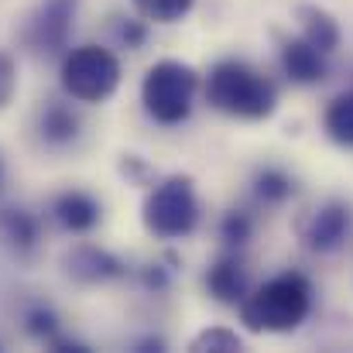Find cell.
Here are the masks:
<instances>
[{
  "instance_id": "6da1fadb",
  "label": "cell",
  "mask_w": 353,
  "mask_h": 353,
  "mask_svg": "<svg viewBox=\"0 0 353 353\" xmlns=\"http://www.w3.org/2000/svg\"><path fill=\"white\" fill-rule=\"evenodd\" d=\"M312 312V285L309 278L288 271L264 281L254 295H243L240 319L250 333H292Z\"/></svg>"
},
{
  "instance_id": "7a4b0ae2",
  "label": "cell",
  "mask_w": 353,
  "mask_h": 353,
  "mask_svg": "<svg viewBox=\"0 0 353 353\" xmlns=\"http://www.w3.org/2000/svg\"><path fill=\"white\" fill-rule=\"evenodd\" d=\"M206 100L227 117L264 120L278 107V90L250 65H243L236 59H223L210 69Z\"/></svg>"
},
{
  "instance_id": "3957f363",
  "label": "cell",
  "mask_w": 353,
  "mask_h": 353,
  "mask_svg": "<svg viewBox=\"0 0 353 353\" xmlns=\"http://www.w3.org/2000/svg\"><path fill=\"white\" fill-rule=\"evenodd\" d=\"M196 90H199V72L192 65L175 62V59H161L148 69V76L141 83V103H144L148 117L172 127L192 114Z\"/></svg>"
},
{
  "instance_id": "277c9868",
  "label": "cell",
  "mask_w": 353,
  "mask_h": 353,
  "mask_svg": "<svg viewBox=\"0 0 353 353\" xmlns=\"http://www.w3.org/2000/svg\"><path fill=\"white\" fill-rule=\"evenodd\" d=\"M144 227L161 240H182L199 227V199L189 175H172L148 192Z\"/></svg>"
},
{
  "instance_id": "5b68a950",
  "label": "cell",
  "mask_w": 353,
  "mask_h": 353,
  "mask_svg": "<svg viewBox=\"0 0 353 353\" xmlns=\"http://www.w3.org/2000/svg\"><path fill=\"white\" fill-rule=\"evenodd\" d=\"M120 62L103 45H79L62 59V90L79 103H103L117 93Z\"/></svg>"
},
{
  "instance_id": "8992f818",
  "label": "cell",
  "mask_w": 353,
  "mask_h": 353,
  "mask_svg": "<svg viewBox=\"0 0 353 353\" xmlns=\"http://www.w3.org/2000/svg\"><path fill=\"white\" fill-rule=\"evenodd\" d=\"M76 10H79V0H41L24 24L28 48H34L41 55H59L69 45Z\"/></svg>"
},
{
  "instance_id": "52a82bcc",
  "label": "cell",
  "mask_w": 353,
  "mask_h": 353,
  "mask_svg": "<svg viewBox=\"0 0 353 353\" xmlns=\"http://www.w3.org/2000/svg\"><path fill=\"white\" fill-rule=\"evenodd\" d=\"M65 271L72 281L79 285H107V281H117L127 274L123 261L117 254L103 250V247H93V243H83L76 250L65 254Z\"/></svg>"
},
{
  "instance_id": "ba28073f",
  "label": "cell",
  "mask_w": 353,
  "mask_h": 353,
  "mask_svg": "<svg viewBox=\"0 0 353 353\" xmlns=\"http://www.w3.org/2000/svg\"><path fill=\"white\" fill-rule=\"evenodd\" d=\"M350 234V206L347 203H340V199H330V203H323L312 216H309V223H305V243L316 250V254H333L343 240Z\"/></svg>"
},
{
  "instance_id": "9c48e42d",
  "label": "cell",
  "mask_w": 353,
  "mask_h": 353,
  "mask_svg": "<svg viewBox=\"0 0 353 353\" xmlns=\"http://www.w3.org/2000/svg\"><path fill=\"white\" fill-rule=\"evenodd\" d=\"M281 69L292 83L299 86H316L326 79L330 65H326V55L319 48H312L305 38H292L281 45Z\"/></svg>"
},
{
  "instance_id": "30bf717a",
  "label": "cell",
  "mask_w": 353,
  "mask_h": 353,
  "mask_svg": "<svg viewBox=\"0 0 353 353\" xmlns=\"http://www.w3.org/2000/svg\"><path fill=\"white\" fill-rule=\"evenodd\" d=\"M52 213H55L59 227L69 230V234H90V230L100 223V203H97L90 192H79V189L62 192V196L55 199Z\"/></svg>"
},
{
  "instance_id": "8fae6325",
  "label": "cell",
  "mask_w": 353,
  "mask_h": 353,
  "mask_svg": "<svg viewBox=\"0 0 353 353\" xmlns=\"http://www.w3.org/2000/svg\"><path fill=\"white\" fill-rule=\"evenodd\" d=\"M206 288H210V295H213L216 302L240 305L243 295H247V271H243L240 257H234V254L220 257V261L210 268V274H206Z\"/></svg>"
},
{
  "instance_id": "7c38bea8",
  "label": "cell",
  "mask_w": 353,
  "mask_h": 353,
  "mask_svg": "<svg viewBox=\"0 0 353 353\" xmlns=\"http://www.w3.org/2000/svg\"><path fill=\"white\" fill-rule=\"evenodd\" d=\"M295 17H299V24H302V38L312 45V48H319L323 55H330V52H336L340 48V24H336V17L330 14V10H323V7H316V3H299V10H295Z\"/></svg>"
},
{
  "instance_id": "4fadbf2b",
  "label": "cell",
  "mask_w": 353,
  "mask_h": 353,
  "mask_svg": "<svg viewBox=\"0 0 353 353\" xmlns=\"http://www.w3.org/2000/svg\"><path fill=\"white\" fill-rule=\"evenodd\" d=\"M0 240L17 254H31L38 247V220L21 206L0 210Z\"/></svg>"
},
{
  "instance_id": "5bb4252c",
  "label": "cell",
  "mask_w": 353,
  "mask_h": 353,
  "mask_svg": "<svg viewBox=\"0 0 353 353\" xmlns=\"http://www.w3.org/2000/svg\"><path fill=\"white\" fill-rule=\"evenodd\" d=\"M38 130H41V137H45L48 144L62 148V144H72V141L79 137V117L72 114V107L52 100V103L41 110V117H38Z\"/></svg>"
},
{
  "instance_id": "9a60e30c",
  "label": "cell",
  "mask_w": 353,
  "mask_h": 353,
  "mask_svg": "<svg viewBox=\"0 0 353 353\" xmlns=\"http://www.w3.org/2000/svg\"><path fill=\"white\" fill-rule=\"evenodd\" d=\"M326 134L343 144V148H353V93H343L336 97L330 107H326Z\"/></svg>"
},
{
  "instance_id": "2e32d148",
  "label": "cell",
  "mask_w": 353,
  "mask_h": 353,
  "mask_svg": "<svg viewBox=\"0 0 353 353\" xmlns=\"http://www.w3.org/2000/svg\"><path fill=\"white\" fill-rule=\"evenodd\" d=\"M254 192H257L261 203L281 206L285 199L295 196V182H292V175H285L281 168H264V172H257V179H254Z\"/></svg>"
},
{
  "instance_id": "e0dca14e",
  "label": "cell",
  "mask_w": 353,
  "mask_h": 353,
  "mask_svg": "<svg viewBox=\"0 0 353 353\" xmlns=\"http://www.w3.org/2000/svg\"><path fill=\"white\" fill-rule=\"evenodd\" d=\"M134 10L154 24H172V21H182L196 0H130Z\"/></svg>"
},
{
  "instance_id": "ac0fdd59",
  "label": "cell",
  "mask_w": 353,
  "mask_h": 353,
  "mask_svg": "<svg viewBox=\"0 0 353 353\" xmlns=\"http://www.w3.org/2000/svg\"><path fill=\"white\" fill-rule=\"evenodd\" d=\"M189 350H196V353H206V350H213V353H236V350H243V343H240V336H236L234 330L216 326V330H203V333L189 343Z\"/></svg>"
},
{
  "instance_id": "d6986e66",
  "label": "cell",
  "mask_w": 353,
  "mask_h": 353,
  "mask_svg": "<svg viewBox=\"0 0 353 353\" xmlns=\"http://www.w3.org/2000/svg\"><path fill=\"white\" fill-rule=\"evenodd\" d=\"M24 330H28V336L48 343V340L59 333V316H55V309H48V305H31V309L24 312Z\"/></svg>"
},
{
  "instance_id": "ffe728a7",
  "label": "cell",
  "mask_w": 353,
  "mask_h": 353,
  "mask_svg": "<svg viewBox=\"0 0 353 353\" xmlns=\"http://www.w3.org/2000/svg\"><path fill=\"white\" fill-rule=\"evenodd\" d=\"M250 234H254V220H250L247 213H240V210L227 213V216L220 220V240H223L227 247H243V243L250 240Z\"/></svg>"
},
{
  "instance_id": "44dd1931",
  "label": "cell",
  "mask_w": 353,
  "mask_h": 353,
  "mask_svg": "<svg viewBox=\"0 0 353 353\" xmlns=\"http://www.w3.org/2000/svg\"><path fill=\"white\" fill-rule=\"evenodd\" d=\"M14 86H17V72H14V62L0 52V107L14 97Z\"/></svg>"
},
{
  "instance_id": "7402d4cb",
  "label": "cell",
  "mask_w": 353,
  "mask_h": 353,
  "mask_svg": "<svg viewBox=\"0 0 353 353\" xmlns=\"http://www.w3.org/2000/svg\"><path fill=\"white\" fill-rule=\"evenodd\" d=\"M117 34H120V41H123L127 48H141L144 38H148V31H144L141 21H123V24L117 28Z\"/></svg>"
},
{
  "instance_id": "603a6c76",
  "label": "cell",
  "mask_w": 353,
  "mask_h": 353,
  "mask_svg": "<svg viewBox=\"0 0 353 353\" xmlns=\"http://www.w3.org/2000/svg\"><path fill=\"white\" fill-rule=\"evenodd\" d=\"M48 347H52L55 353H90V347H86V343H79V340H62L59 333L48 340Z\"/></svg>"
},
{
  "instance_id": "cb8c5ba5",
  "label": "cell",
  "mask_w": 353,
  "mask_h": 353,
  "mask_svg": "<svg viewBox=\"0 0 353 353\" xmlns=\"http://www.w3.org/2000/svg\"><path fill=\"white\" fill-rule=\"evenodd\" d=\"M144 285L154 288V292H161V288H168V274H165L158 264H151V268L144 271Z\"/></svg>"
},
{
  "instance_id": "d4e9b609",
  "label": "cell",
  "mask_w": 353,
  "mask_h": 353,
  "mask_svg": "<svg viewBox=\"0 0 353 353\" xmlns=\"http://www.w3.org/2000/svg\"><path fill=\"white\" fill-rule=\"evenodd\" d=\"M134 350H141V353H148V350H165V340L161 336H148V340H141Z\"/></svg>"
},
{
  "instance_id": "484cf974",
  "label": "cell",
  "mask_w": 353,
  "mask_h": 353,
  "mask_svg": "<svg viewBox=\"0 0 353 353\" xmlns=\"http://www.w3.org/2000/svg\"><path fill=\"white\" fill-rule=\"evenodd\" d=\"M0 182H3V165H0Z\"/></svg>"
}]
</instances>
